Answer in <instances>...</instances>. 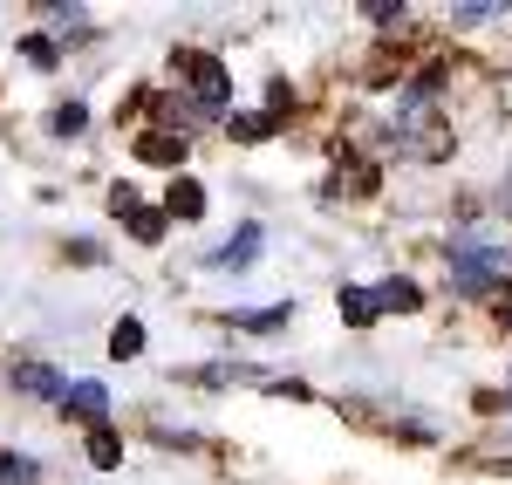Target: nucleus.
Instances as JSON below:
<instances>
[{
    "mask_svg": "<svg viewBox=\"0 0 512 485\" xmlns=\"http://www.w3.org/2000/svg\"><path fill=\"white\" fill-rule=\"evenodd\" d=\"M506 410H512V390H506Z\"/></svg>",
    "mask_w": 512,
    "mask_h": 485,
    "instance_id": "nucleus-18",
    "label": "nucleus"
},
{
    "mask_svg": "<svg viewBox=\"0 0 512 485\" xmlns=\"http://www.w3.org/2000/svg\"><path fill=\"white\" fill-rule=\"evenodd\" d=\"M14 390H28V397H62V376L48 363H14Z\"/></svg>",
    "mask_w": 512,
    "mask_h": 485,
    "instance_id": "nucleus-8",
    "label": "nucleus"
},
{
    "mask_svg": "<svg viewBox=\"0 0 512 485\" xmlns=\"http://www.w3.org/2000/svg\"><path fill=\"white\" fill-rule=\"evenodd\" d=\"M137 158H144V164H185V137H171V130H144V137H137Z\"/></svg>",
    "mask_w": 512,
    "mask_h": 485,
    "instance_id": "nucleus-6",
    "label": "nucleus"
},
{
    "mask_svg": "<svg viewBox=\"0 0 512 485\" xmlns=\"http://www.w3.org/2000/svg\"><path fill=\"white\" fill-rule=\"evenodd\" d=\"M123 226H130V233H137L144 246H158V240H164V212H158V205H130V212H123Z\"/></svg>",
    "mask_w": 512,
    "mask_h": 485,
    "instance_id": "nucleus-9",
    "label": "nucleus"
},
{
    "mask_svg": "<svg viewBox=\"0 0 512 485\" xmlns=\"http://www.w3.org/2000/svg\"><path fill=\"white\" fill-rule=\"evenodd\" d=\"M205 212V185L198 178H171V192H164V219H198Z\"/></svg>",
    "mask_w": 512,
    "mask_h": 485,
    "instance_id": "nucleus-5",
    "label": "nucleus"
},
{
    "mask_svg": "<svg viewBox=\"0 0 512 485\" xmlns=\"http://www.w3.org/2000/svg\"><path fill=\"white\" fill-rule=\"evenodd\" d=\"M178 76L192 82V96L205 103V110H219V103H226V89H233L226 69H219V55H198V48H178Z\"/></svg>",
    "mask_w": 512,
    "mask_h": 485,
    "instance_id": "nucleus-2",
    "label": "nucleus"
},
{
    "mask_svg": "<svg viewBox=\"0 0 512 485\" xmlns=\"http://www.w3.org/2000/svg\"><path fill=\"white\" fill-rule=\"evenodd\" d=\"M82 123H89V110H82V103H62V110H55V137H76Z\"/></svg>",
    "mask_w": 512,
    "mask_h": 485,
    "instance_id": "nucleus-16",
    "label": "nucleus"
},
{
    "mask_svg": "<svg viewBox=\"0 0 512 485\" xmlns=\"http://www.w3.org/2000/svg\"><path fill=\"white\" fill-rule=\"evenodd\" d=\"M287 315H294V308L280 301V308H260V315H233V328H280Z\"/></svg>",
    "mask_w": 512,
    "mask_h": 485,
    "instance_id": "nucleus-15",
    "label": "nucleus"
},
{
    "mask_svg": "<svg viewBox=\"0 0 512 485\" xmlns=\"http://www.w3.org/2000/svg\"><path fill=\"white\" fill-rule=\"evenodd\" d=\"M506 328H512V301H506Z\"/></svg>",
    "mask_w": 512,
    "mask_h": 485,
    "instance_id": "nucleus-17",
    "label": "nucleus"
},
{
    "mask_svg": "<svg viewBox=\"0 0 512 485\" xmlns=\"http://www.w3.org/2000/svg\"><path fill=\"white\" fill-rule=\"evenodd\" d=\"M0 485H41L35 458H21V451H0Z\"/></svg>",
    "mask_w": 512,
    "mask_h": 485,
    "instance_id": "nucleus-13",
    "label": "nucleus"
},
{
    "mask_svg": "<svg viewBox=\"0 0 512 485\" xmlns=\"http://www.w3.org/2000/svg\"><path fill=\"white\" fill-rule=\"evenodd\" d=\"M89 465H103V472L123 465V438L110 431V424H96V431H89Z\"/></svg>",
    "mask_w": 512,
    "mask_h": 485,
    "instance_id": "nucleus-10",
    "label": "nucleus"
},
{
    "mask_svg": "<svg viewBox=\"0 0 512 485\" xmlns=\"http://www.w3.org/2000/svg\"><path fill=\"white\" fill-rule=\"evenodd\" d=\"M62 410H69L76 424L96 431V424H103V410H110V390H103V383H62Z\"/></svg>",
    "mask_w": 512,
    "mask_h": 485,
    "instance_id": "nucleus-3",
    "label": "nucleus"
},
{
    "mask_svg": "<svg viewBox=\"0 0 512 485\" xmlns=\"http://www.w3.org/2000/svg\"><path fill=\"white\" fill-rule=\"evenodd\" d=\"M233 137L239 144H260V137H274V117L267 110H246V117H233Z\"/></svg>",
    "mask_w": 512,
    "mask_h": 485,
    "instance_id": "nucleus-14",
    "label": "nucleus"
},
{
    "mask_svg": "<svg viewBox=\"0 0 512 485\" xmlns=\"http://www.w3.org/2000/svg\"><path fill=\"white\" fill-rule=\"evenodd\" d=\"M110 356H117V363H130V356H144V322H130V315H123V322L110 328Z\"/></svg>",
    "mask_w": 512,
    "mask_h": 485,
    "instance_id": "nucleus-11",
    "label": "nucleus"
},
{
    "mask_svg": "<svg viewBox=\"0 0 512 485\" xmlns=\"http://www.w3.org/2000/svg\"><path fill=\"white\" fill-rule=\"evenodd\" d=\"M342 322H355V328L376 322V294L369 287H342Z\"/></svg>",
    "mask_w": 512,
    "mask_h": 485,
    "instance_id": "nucleus-12",
    "label": "nucleus"
},
{
    "mask_svg": "<svg viewBox=\"0 0 512 485\" xmlns=\"http://www.w3.org/2000/svg\"><path fill=\"white\" fill-rule=\"evenodd\" d=\"M369 294H376V315H417V308H424L417 281H403V274H390V281L369 287Z\"/></svg>",
    "mask_w": 512,
    "mask_h": 485,
    "instance_id": "nucleus-4",
    "label": "nucleus"
},
{
    "mask_svg": "<svg viewBox=\"0 0 512 485\" xmlns=\"http://www.w3.org/2000/svg\"><path fill=\"white\" fill-rule=\"evenodd\" d=\"M506 246H485V240H458L451 246V287L458 294H492V287L506 281Z\"/></svg>",
    "mask_w": 512,
    "mask_h": 485,
    "instance_id": "nucleus-1",
    "label": "nucleus"
},
{
    "mask_svg": "<svg viewBox=\"0 0 512 485\" xmlns=\"http://www.w3.org/2000/svg\"><path fill=\"white\" fill-rule=\"evenodd\" d=\"M253 253H260V226H239L233 240L212 253V267H253Z\"/></svg>",
    "mask_w": 512,
    "mask_h": 485,
    "instance_id": "nucleus-7",
    "label": "nucleus"
}]
</instances>
